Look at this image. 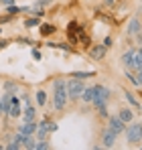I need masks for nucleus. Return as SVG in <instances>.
Returning a JSON list of instances; mask_svg holds the SVG:
<instances>
[{
	"label": "nucleus",
	"instance_id": "1",
	"mask_svg": "<svg viewBox=\"0 0 142 150\" xmlns=\"http://www.w3.org/2000/svg\"><path fill=\"white\" fill-rule=\"evenodd\" d=\"M53 110L55 112H65L67 108V101H69V93H67V79L63 77H57L53 79Z\"/></svg>",
	"mask_w": 142,
	"mask_h": 150
},
{
	"label": "nucleus",
	"instance_id": "2",
	"mask_svg": "<svg viewBox=\"0 0 142 150\" xmlns=\"http://www.w3.org/2000/svg\"><path fill=\"white\" fill-rule=\"evenodd\" d=\"M124 134H126V142L130 144V146H138L142 142V124L140 122H130V124L126 126V130H124Z\"/></svg>",
	"mask_w": 142,
	"mask_h": 150
},
{
	"label": "nucleus",
	"instance_id": "3",
	"mask_svg": "<svg viewBox=\"0 0 142 150\" xmlns=\"http://www.w3.org/2000/svg\"><path fill=\"white\" fill-rule=\"evenodd\" d=\"M83 89H85V83H83L81 79H75V77H71L69 81H67V93H69V100H71V101L81 100V93H83Z\"/></svg>",
	"mask_w": 142,
	"mask_h": 150
},
{
	"label": "nucleus",
	"instance_id": "4",
	"mask_svg": "<svg viewBox=\"0 0 142 150\" xmlns=\"http://www.w3.org/2000/svg\"><path fill=\"white\" fill-rule=\"evenodd\" d=\"M95 89V98L92 101V105H99V103H108L110 98H112V91H110V87H106V85H102V83H95L94 85Z\"/></svg>",
	"mask_w": 142,
	"mask_h": 150
},
{
	"label": "nucleus",
	"instance_id": "5",
	"mask_svg": "<svg viewBox=\"0 0 142 150\" xmlns=\"http://www.w3.org/2000/svg\"><path fill=\"white\" fill-rule=\"evenodd\" d=\"M99 140H102V148H114L116 146V140H118V134L116 132H112L108 126L102 130V134H99Z\"/></svg>",
	"mask_w": 142,
	"mask_h": 150
},
{
	"label": "nucleus",
	"instance_id": "6",
	"mask_svg": "<svg viewBox=\"0 0 142 150\" xmlns=\"http://www.w3.org/2000/svg\"><path fill=\"white\" fill-rule=\"evenodd\" d=\"M142 33V21L138 16H132L130 21H128V26H126V37L128 39H134V37H138Z\"/></svg>",
	"mask_w": 142,
	"mask_h": 150
},
{
	"label": "nucleus",
	"instance_id": "7",
	"mask_svg": "<svg viewBox=\"0 0 142 150\" xmlns=\"http://www.w3.org/2000/svg\"><path fill=\"white\" fill-rule=\"evenodd\" d=\"M108 51L104 47V43H99V45H92V47H87V55H89V59H94V61H104L106 59V55H108Z\"/></svg>",
	"mask_w": 142,
	"mask_h": 150
},
{
	"label": "nucleus",
	"instance_id": "8",
	"mask_svg": "<svg viewBox=\"0 0 142 150\" xmlns=\"http://www.w3.org/2000/svg\"><path fill=\"white\" fill-rule=\"evenodd\" d=\"M108 128H110L112 132H116L118 136H122L124 130H126V122L120 118L118 114H116V116H108Z\"/></svg>",
	"mask_w": 142,
	"mask_h": 150
},
{
	"label": "nucleus",
	"instance_id": "9",
	"mask_svg": "<svg viewBox=\"0 0 142 150\" xmlns=\"http://www.w3.org/2000/svg\"><path fill=\"white\" fill-rule=\"evenodd\" d=\"M23 116V103L16 96H12V101H10V112H8V118L10 120H18Z\"/></svg>",
	"mask_w": 142,
	"mask_h": 150
},
{
	"label": "nucleus",
	"instance_id": "10",
	"mask_svg": "<svg viewBox=\"0 0 142 150\" xmlns=\"http://www.w3.org/2000/svg\"><path fill=\"white\" fill-rule=\"evenodd\" d=\"M37 126H39V122L35 120V122H24L23 124L16 126V132H21V134H26V136H35V132H37Z\"/></svg>",
	"mask_w": 142,
	"mask_h": 150
},
{
	"label": "nucleus",
	"instance_id": "11",
	"mask_svg": "<svg viewBox=\"0 0 142 150\" xmlns=\"http://www.w3.org/2000/svg\"><path fill=\"white\" fill-rule=\"evenodd\" d=\"M79 28L81 26L77 25V23H69L67 25V37H69L71 45H77L79 43Z\"/></svg>",
	"mask_w": 142,
	"mask_h": 150
},
{
	"label": "nucleus",
	"instance_id": "12",
	"mask_svg": "<svg viewBox=\"0 0 142 150\" xmlns=\"http://www.w3.org/2000/svg\"><path fill=\"white\" fill-rule=\"evenodd\" d=\"M134 47H132V49H128L126 51V53H124V55H122V57H120V61H122V65H124V69H128V71H130V67H132V59H134Z\"/></svg>",
	"mask_w": 142,
	"mask_h": 150
},
{
	"label": "nucleus",
	"instance_id": "13",
	"mask_svg": "<svg viewBox=\"0 0 142 150\" xmlns=\"http://www.w3.org/2000/svg\"><path fill=\"white\" fill-rule=\"evenodd\" d=\"M23 118L24 122H35L37 120V108H33V105H26V108H23Z\"/></svg>",
	"mask_w": 142,
	"mask_h": 150
},
{
	"label": "nucleus",
	"instance_id": "14",
	"mask_svg": "<svg viewBox=\"0 0 142 150\" xmlns=\"http://www.w3.org/2000/svg\"><path fill=\"white\" fill-rule=\"evenodd\" d=\"M55 30H57V26L51 25V23H41V26H39L41 37H51V35H55Z\"/></svg>",
	"mask_w": 142,
	"mask_h": 150
},
{
	"label": "nucleus",
	"instance_id": "15",
	"mask_svg": "<svg viewBox=\"0 0 142 150\" xmlns=\"http://www.w3.org/2000/svg\"><path fill=\"white\" fill-rule=\"evenodd\" d=\"M124 98H126V101H128V103H130L132 108H136V110L140 112V108H142V105H140V100H138V98H136V96H134L132 91L124 89Z\"/></svg>",
	"mask_w": 142,
	"mask_h": 150
},
{
	"label": "nucleus",
	"instance_id": "16",
	"mask_svg": "<svg viewBox=\"0 0 142 150\" xmlns=\"http://www.w3.org/2000/svg\"><path fill=\"white\" fill-rule=\"evenodd\" d=\"M118 116L126 122V124H130V122H134V112L130 110V108H120L118 110Z\"/></svg>",
	"mask_w": 142,
	"mask_h": 150
},
{
	"label": "nucleus",
	"instance_id": "17",
	"mask_svg": "<svg viewBox=\"0 0 142 150\" xmlns=\"http://www.w3.org/2000/svg\"><path fill=\"white\" fill-rule=\"evenodd\" d=\"M94 98H95V89H94V85H85V89H83V93H81V100L85 101V103H89L92 105V101H94Z\"/></svg>",
	"mask_w": 142,
	"mask_h": 150
},
{
	"label": "nucleus",
	"instance_id": "18",
	"mask_svg": "<svg viewBox=\"0 0 142 150\" xmlns=\"http://www.w3.org/2000/svg\"><path fill=\"white\" fill-rule=\"evenodd\" d=\"M35 101H37L39 108H45V105H47V91H45V89H39V91L35 93Z\"/></svg>",
	"mask_w": 142,
	"mask_h": 150
},
{
	"label": "nucleus",
	"instance_id": "19",
	"mask_svg": "<svg viewBox=\"0 0 142 150\" xmlns=\"http://www.w3.org/2000/svg\"><path fill=\"white\" fill-rule=\"evenodd\" d=\"M95 71H71L69 77H75V79H81V81H85L87 77H94Z\"/></svg>",
	"mask_w": 142,
	"mask_h": 150
},
{
	"label": "nucleus",
	"instance_id": "20",
	"mask_svg": "<svg viewBox=\"0 0 142 150\" xmlns=\"http://www.w3.org/2000/svg\"><path fill=\"white\" fill-rule=\"evenodd\" d=\"M94 110L102 120H108V116H110V114H108V103H99V105H95Z\"/></svg>",
	"mask_w": 142,
	"mask_h": 150
},
{
	"label": "nucleus",
	"instance_id": "21",
	"mask_svg": "<svg viewBox=\"0 0 142 150\" xmlns=\"http://www.w3.org/2000/svg\"><path fill=\"white\" fill-rule=\"evenodd\" d=\"M49 49H61L65 51V53H71V49H73V45H67V43H47Z\"/></svg>",
	"mask_w": 142,
	"mask_h": 150
},
{
	"label": "nucleus",
	"instance_id": "22",
	"mask_svg": "<svg viewBox=\"0 0 142 150\" xmlns=\"http://www.w3.org/2000/svg\"><path fill=\"white\" fill-rule=\"evenodd\" d=\"M18 89H21V85H18L16 81H4V91H8V93H12V96H14Z\"/></svg>",
	"mask_w": 142,
	"mask_h": 150
},
{
	"label": "nucleus",
	"instance_id": "23",
	"mask_svg": "<svg viewBox=\"0 0 142 150\" xmlns=\"http://www.w3.org/2000/svg\"><path fill=\"white\" fill-rule=\"evenodd\" d=\"M35 26H41V18L39 16H31L24 21V28H35Z\"/></svg>",
	"mask_w": 142,
	"mask_h": 150
},
{
	"label": "nucleus",
	"instance_id": "24",
	"mask_svg": "<svg viewBox=\"0 0 142 150\" xmlns=\"http://www.w3.org/2000/svg\"><path fill=\"white\" fill-rule=\"evenodd\" d=\"M6 12H8V14H12V16H16L18 12H23V8H21V6H16V4H10V6H6Z\"/></svg>",
	"mask_w": 142,
	"mask_h": 150
},
{
	"label": "nucleus",
	"instance_id": "25",
	"mask_svg": "<svg viewBox=\"0 0 142 150\" xmlns=\"http://www.w3.org/2000/svg\"><path fill=\"white\" fill-rule=\"evenodd\" d=\"M49 148H51L49 140H37V148L35 150H49Z\"/></svg>",
	"mask_w": 142,
	"mask_h": 150
},
{
	"label": "nucleus",
	"instance_id": "26",
	"mask_svg": "<svg viewBox=\"0 0 142 150\" xmlns=\"http://www.w3.org/2000/svg\"><path fill=\"white\" fill-rule=\"evenodd\" d=\"M31 55H33V59H35V61H41V59H43V53H41V51L37 49V47H35V49L31 51Z\"/></svg>",
	"mask_w": 142,
	"mask_h": 150
},
{
	"label": "nucleus",
	"instance_id": "27",
	"mask_svg": "<svg viewBox=\"0 0 142 150\" xmlns=\"http://www.w3.org/2000/svg\"><path fill=\"white\" fill-rule=\"evenodd\" d=\"M102 43H104V47H106V49H112V43H114V39H112V37L108 35V37H106V39L102 41Z\"/></svg>",
	"mask_w": 142,
	"mask_h": 150
},
{
	"label": "nucleus",
	"instance_id": "28",
	"mask_svg": "<svg viewBox=\"0 0 142 150\" xmlns=\"http://www.w3.org/2000/svg\"><path fill=\"white\" fill-rule=\"evenodd\" d=\"M10 21H12V14H8V12L0 16V25H2V23H10Z\"/></svg>",
	"mask_w": 142,
	"mask_h": 150
},
{
	"label": "nucleus",
	"instance_id": "29",
	"mask_svg": "<svg viewBox=\"0 0 142 150\" xmlns=\"http://www.w3.org/2000/svg\"><path fill=\"white\" fill-rule=\"evenodd\" d=\"M2 4L4 6H10V4H14V0H2Z\"/></svg>",
	"mask_w": 142,
	"mask_h": 150
},
{
	"label": "nucleus",
	"instance_id": "30",
	"mask_svg": "<svg viewBox=\"0 0 142 150\" xmlns=\"http://www.w3.org/2000/svg\"><path fill=\"white\" fill-rule=\"evenodd\" d=\"M136 77H138V83H140V87H142V71H138V73H136Z\"/></svg>",
	"mask_w": 142,
	"mask_h": 150
},
{
	"label": "nucleus",
	"instance_id": "31",
	"mask_svg": "<svg viewBox=\"0 0 142 150\" xmlns=\"http://www.w3.org/2000/svg\"><path fill=\"white\" fill-rule=\"evenodd\" d=\"M4 47H8V41H0V49H4Z\"/></svg>",
	"mask_w": 142,
	"mask_h": 150
},
{
	"label": "nucleus",
	"instance_id": "32",
	"mask_svg": "<svg viewBox=\"0 0 142 150\" xmlns=\"http://www.w3.org/2000/svg\"><path fill=\"white\" fill-rule=\"evenodd\" d=\"M114 2H116V0H106V6H112Z\"/></svg>",
	"mask_w": 142,
	"mask_h": 150
},
{
	"label": "nucleus",
	"instance_id": "33",
	"mask_svg": "<svg viewBox=\"0 0 142 150\" xmlns=\"http://www.w3.org/2000/svg\"><path fill=\"white\" fill-rule=\"evenodd\" d=\"M0 150H6V144H0Z\"/></svg>",
	"mask_w": 142,
	"mask_h": 150
},
{
	"label": "nucleus",
	"instance_id": "34",
	"mask_svg": "<svg viewBox=\"0 0 142 150\" xmlns=\"http://www.w3.org/2000/svg\"><path fill=\"white\" fill-rule=\"evenodd\" d=\"M140 57H142V49H140Z\"/></svg>",
	"mask_w": 142,
	"mask_h": 150
},
{
	"label": "nucleus",
	"instance_id": "35",
	"mask_svg": "<svg viewBox=\"0 0 142 150\" xmlns=\"http://www.w3.org/2000/svg\"><path fill=\"white\" fill-rule=\"evenodd\" d=\"M0 35H2V28H0Z\"/></svg>",
	"mask_w": 142,
	"mask_h": 150
}]
</instances>
